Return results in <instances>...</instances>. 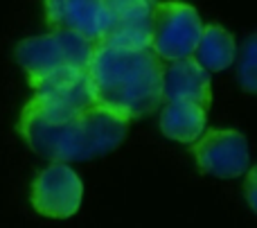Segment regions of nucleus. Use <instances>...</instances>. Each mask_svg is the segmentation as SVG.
<instances>
[{"instance_id":"obj_1","label":"nucleus","mask_w":257,"mask_h":228,"mask_svg":"<svg viewBox=\"0 0 257 228\" xmlns=\"http://www.w3.org/2000/svg\"><path fill=\"white\" fill-rule=\"evenodd\" d=\"M128 122L104 108H61L32 97L23 106L18 134L52 163L90 161L117 149L126 138Z\"/></svg>"},{"instance_id":"obj_2","label":"nucleus","mask_w":257,"mask_h":228,"mask_svg":"<svg viewBox=\"0 0 257 228\" xmlns=\"http://www.w3.org/2000/svg\"><path fill=\"white\" fill-rule=\"evenodd\" d=\"M163 61L151 50L95 43L86 68L93 104L131 122L163 104Z\"/></svg>"},{"instance_id":"obj_3","label":"nucleus","mask_w":257,"mask_h":228,"mask_svg":"<svg viewBox=\"0 0 257 228\" xmlns=\"http://www.w3.org/2000/svg\"><path fill=\"white\" fill-rule=\"evenodd\" d=\"M93 50L95 43L81 39L79 34L52 30L50 34L21 41L16 48V61L27 72L32 84L63 70H86Z\"/></svg>"},{"instance_id":"obj_4","label":"nucleus","mask_w":257,"mask_h":228,"mask_svg":"<svg viewBox=\"0 0 257 228\" xmlns=\"http://www.w3.org/2000/svg\"><path fill=\"white\" fill-rule=\"evenodd\" d=\"M203 34V21L192 5L165 0L151 14V52L160 61H181L194 54Z\"/></svg>"},{"instance_id":"obj_5","label":"nucleus","mask_w":257,"mask_h":228,"mask_svg":"<svg viewBox=\"0 0 257 228\" xmlns=\"http://www.w3.org/2000/svg\"><path fill=\"white\" fill-rule=\"evenodd\" d=\"M192 154L201 172L217 179H239L250 170L248 140L232 129H208L192 143Z\"/></svg>"},{"instance_id":"obj_6","label":"nucleus","mask_w":257,"mask_h":228,"mask_svg":"<svg viewBox=\"0 0 257 228\" xmlns=\"http://www.w3.org/2000/svg\"><path fill=\"white\" fill-rule=\"evenodd\" d=\"M84 185L81 179L66 163H52L45 167L32 185V206L39 215L50 219H68L81 206Z\"/></svg>"},{"instance_id":"obj_7","label":"nucleus","mask_w":257,"mask_h":228,"mask_svg":"<svg viewBox=\"0 0 257 228\" xmlns=\"http://www.w3.org/2000/svg\"><path fill=\"white\" fill-rule=\"evenodd\" d=\"M45 21L52 30H66L99 43L111 30L113 14L106 0H45Z\"/></svg>"},{"instance_id":"obj_8","label":"nucleus","mask_w":257,"mask_h":228,"mask_svg":"<svg viewBox=\"0 0 257 228\" xmlns=\"http://www.w3.org/2000/svg\"><path fill=\"white\" fill-rule=\"evenodd\" d=\"M163 102H190L208 108L212 102L210 72L192 57L172 61L163 70Z\"/></svg>"},{"instance_id":"obj_9","label":"nucleus","mask_w":257,"mask_h":228,"mask_svg":"<svg viewBox=\"0 0 257 228\" xmlns=\"http://www.w3.org/2000/svg\"><path fill=\"white\" fill-rule=\"evenodd\" d=\"M208 108L190 102H163L160 111V131L167 138L183 145H192L205 131Z\"/></svg>"},{"instance_id":"obj_10","label":"nucleus","mask_w":257,"mask_h":228,"mask_svg":"<svg viewBox=\"0 0 257 228\" xmlns=\"http://www.w3.org/2000/svg\"><path fill=\"white\" fill-rule=\"evenodd\" d=\"M192 59L208 72L226 70V68H230L237 59L235 36L219 25L203 27V34H201L199 45H196Z\"/></svg>"},{"instance_id":"obj_11","label":"nucleus","mask_w":257,"mask_h":228,"mask_svg":"<svg viewBox=\"0 0 257 228\" xmlns=\"http://www.w3.org/2000/svg\"><path fill=\"white\" fill-rule=\"evenodd\" d=\"M151 14L113 18L111 30L99 43L120 50H151Z\"/></svg>"},{"instance_id":"obj_12","label":"nucleus","mask_w":257,"mask_h":228,"mask_svg":"<svg viewBox=\"0 0 257 228\" xmlns=\"http://www.w3.org/2000/svg\"><path fill=\"white\" fill-rule=\"evenodd\" d=\"M160 0H106L108 9H111L113 18H124V16H147L154 12V7Z\"/></svg>"},{"instance_id":"obj_13","label":"nucleus","mask_w":257,"mask_h":228,"mask_svg":"<svg viewBox=\"0 0 257 228\" xmlns=\"http://www.w3.org/2000/svg\"><path fill=\"white\" fill-rule=\"evenodd\" d=\"M255 79H257V66H255V36L246 41L244 57L239 59V84L248 93H255Z\"/></svg>"}]
</instances>
